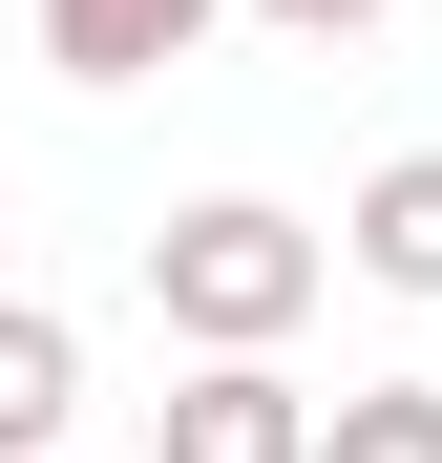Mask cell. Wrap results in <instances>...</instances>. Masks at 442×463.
I'll return each mask as SVG.
<instances>
[{
	"mask_svg": "<svg viewBox=\"0 0 442 463\" xmlns=\"http://www.w3.org/2000/svg\"><path fill=\"white\" fill-rule=\"evenodd\" d=\"M253 22H274V43H380L400 0H253Z\"/></svg>",
	"mask_w": 442,
	"mask_h": 463,
	"instance_id": "7",
	"label": "cell"
},
{
	"mask_svg": "<svg viewBox=\"0 0 442 463\" xmlns=\"http://www.w3.org/2000/svg\"><path fill=\"white\" fill-rule=\"evenodd\" d=\"M211 22H232V0H42V63L63 85H169Z\"/></svg>",
	"mask_w": 442,
	"mask_h": 463,
	"instance_id": "3",
	"label": "cell"
},
{
	"mask_svg": "<svg viewBox=\"0 0 442 463\" xmlns=\"http://www.w3.org/2000/svg\"><path fill=\"white\" fill-rule=\"evenodd\" d=\"M147 463H316V401L274 379V337H232V358H190L147 401Z\"/></svg>",
	"mask_w": 442,
	"mask_h": 463,
	"instance_id": "2",
	"label": "cell"
},
{
	"mask_svg": "<svg viewBox=\"0 0 442 463\" xmlns=\"http://www.w3.org/2000/svg\"><path fill=\"white\" fill-rule=\"evenodd\" d=\"M42 463H63V442H42Z\"/></svg>",
	"mask_w": 442,
	"mask_h": 463,
	"instance_id": "8",
	"label": "cell"
},
{
	"mask_svg": "<svg viewBox=\"0 0 442 463\" xmlns=\"http://www.w3.org/2000/svg\"><path fill=\"white\" fill-rule=\"evenodd\" d=\"M85 421V317H42V295H0V463H42Z\"/></svg>",
	"mask_w": 442,
	"mask_h": 463,
	"instance_id": "4",
	"label": "cell"
},
{
	"mask_svg": "<svg viewBox=\"0 0 442 463\" xmlns=\"http://www.w3.org/2000/svg\"><path fill=\"white\" fill-rule=\"evenodd\" d=\"M316 232H295L274 190H211V211H169V232H147V317H169L190 358H232V337H295V317H316Z\"/></svg>",
	"mask_w": 442,
	"mask_h": 463,
	"instance_id": "1",
	"label": "cell"
},
{
	"mask_svg": "<svg viewBox=\"0 0 442 463\" xmlns=\"http://www.w3.org/2000/svg\"><path fill=\"white\" fill-rule=\"evenodd\" d=\"M316 463H442V379H358L316 421Z\"/></svg>",
	"mask_w": 442,
	"mask_h": 463,
	"instance_id": "6",
	"label": "cell"
},
{
	"mask_svg": "<svg viewBox=\"0 0 442 463\" xmlns=\"http://www.w3.org/2000/svg\"><path fill=\"white\" fill-rule=\"evenodd\" d=\"M337 253L380 274V295H442V147H400V169H358V211H337Z\"/></svg>",
	"mask_w": 442,
	"mask_h": 463,
	"instance_id": "5",
	"label": "cell"
}]
</instances>
